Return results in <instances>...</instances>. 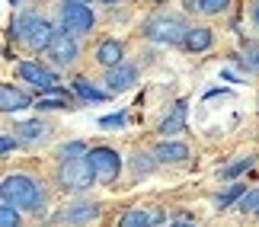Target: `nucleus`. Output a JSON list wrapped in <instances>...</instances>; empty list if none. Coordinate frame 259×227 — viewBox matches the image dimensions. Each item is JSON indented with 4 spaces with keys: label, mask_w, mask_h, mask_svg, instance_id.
<instances>
[{
    "label": "nucleus",
    "mask_w": 259,
    "mask_h": 227,
    "mask_svg": "<svg viewBox=\"0 0 259 227\" xmlns=\"http://www.w3.org/2000/svg\"><path fill=\"white\" fill-rule=\"evenodd\" d=\"M0 195H4V205H10V208H23V211H35V214H42V208H45L42 186L26 173L7 176L4 186H0Z\"/></svg>",
    "instance_id": "obj_1"
},
{
    "label": "nucleus",
    "mask_w": 259,
    "mask_h": 227,
    "mask_svg": "<svg viewBox=\"0 0 259 227\" xmlns=\"http://www.w3.org/2000/svg\"><path fill=\"white\" fill-rule=\"evenodd\" d=\"M144 35L151 38V42H160V45H176V42H186V35H189V29L183 19H176V16H151L144 23Z\"/></svg>",
    "instance_id": "obj_2"
},
{
    "label": "nucleus",
    "mask_w": 259,
    "mask_h": 227,
    "mask_svg": "<svg viewBox=\"0 0 259 227\" xmlns=\"http://www.w3.org/2000/svg\"><path fill=\"white\" fill-rule=\"evenodd\" d=\"M93 179H96V173H93L90 157H83V160H61V166H58V183H61V189L83 192V189L93 186Z\"/></svg>",
    "instance_id": "obj_3"
},
{
    "label": "nucleus",
    "mask_w": 259,
    "mask_h": 227,
    "mask_svg": "<svg viewBox=\"0 0 259 227\" xmlns=\"http://www.w3.org/2000/svg\"><path fill=\"white\" fill-rule=\"evenodd\" d=\"M61 23L71 35H83L93 29L96 19H93V10L83 7V0H64L61 4Z\"/></svg>",
    "instance_id": "obj_4"
},
{
    "label": "nucleus",
    "mask_w": 259,
    "mask_h": 227,
    "mask_svg": "<svg viewBox=\"0 0 259 227\" xmlns=\"http://www.w3.org/2000/svg\"><path fill=\"white\" fill-rule=\"evenodd\" d=\"M90 163H93V173L99 183H112L118 170H122V160H118L115 151H109V147H93L90 151Z\"/></svg>",
    "instance_id": "obj_5"
},
{
    "label": "nucleus",
    "mask_w": 259,
    "mask_h": 227,
    "mask_svg": "<svg viewBox=\"0 0 259 227\" xmlns=\"http://www.w3.org/2000/svg\"><path fill=\"white\" fill-rule=\"evenodd\" d=\"M48 58H52L58 67H67V64L77 61V42L67 29H55V38H52V45H48Z\"/></svg>",
    "instance_id": "obj_6"
},
{
    "label": "nucleus",
    "mask_w": 259,
    "mask_h": 227,
    "mask_svg": "<svg viewBox=\"0 0 259 227\" xmlns=\"http://www.w3.org/2000/svg\"><path fill=\"white\" fill-rule=\"evenodd\" d=\"M96 214H99V205H96V202H74V205H67V208H61V214H55V224L74 227V224L93 221Z\"/></svg>",
    "instance_id": "obj_7"
},
{
    "label": "nucleus",
    "mask_w": 259,
    "mask_h": 227,
    "mask_svg": "<svg viewBox=\"0 0 259 227\" xmlns=\"http://www.w3.org/2000/svg\"><path fill=\"white\" fill-rule=\"evenodd\" d=\"M52 38H55V29H52V23L48 19H42V16H32V23H29V29H26V38L23 42L29 45V48H35V52H48V45H52Z\"/></svg>",
    "instance_id": "obj_8"
},
{
    "label": "nucleus",
    "mask_w": 259,
    "mask_h": 227,
    "mask_svg": "<svg viewBox=\"0 0 259 227\" xmlns=\"http://www.w3.org/2000/svg\"><path fill=\"white\" fill-rule=\"evenodd\" d=\"M19 71V77H23V80H29L32 86H38V90H52V86H58V80H55V74L48 71V67H42V64H35V61H23L16 67Z\"/></svg>",
    "instance_id": "obj_9"
},
{
    "label": "nucleus",
    "mask_w": 259,
    "mask_h": 227,
    "mask_svg": "<svg viewBox=\"0 0 259 227\" xmlns=\"http://www.w3.org/2000/svg\"><path fill=\"white\" fill-rule=\"evenodd\" d=\"M138 83V67L135 64H118L112 67V71L106 74V86H109V93H125V90H132V86Z\"/></svg>",
    "instance_id": "obj_10"
},
{
    "label": "nucleus",
    "mask_w": 259,
    "mask_h": 227,
    "mask_svg": "<svg viewBox=\"0 0 259 227\" xmlns=\"http://www.w3.org/2000/svg\"><path fill=\"white\" fill-rule=\"evenodd\" d=\"M154 224H163L160 208H135V211H125V218L118 221V227H154Z\"/></svg>",
    "instance_id": "obj_11"
},
{
    "label": "nucleus",
    "mask_w": 259,
    "mask_h": 227,
    "mask_svg": "<svg viewBox=\"0 0 259 227\" xmlns=\"http://www.w3.org/2000/svg\"><path fill=\"white\" fill-rule=\"evenodd\" d=\"M16 141L23 144H38L48 138V125H42V118H29V122H16Z\"/></svg>",
    "instance_id": "obj_12"
},
{
    "label": "nucleus",
    "mask_w": 259,
    "mask_h": 227,
    "mask_svg": "<svg viewBox=\"0 0 259 227\" xmlns=\"http://www.w3.org/2000/svg\"><path fill=\"white\" fill-rule=\"evenodd\" d=\"M122 55H125V48H122L118 38H106V42H99V48H96V61L103 67H109V71L122 64Z\"/></svg>",
    "instance_id": "obj_13"
},
{
    "label": "nucleus",
    "mask_w": 259,
    "mask_h": 227,
    "mask_svg": "<svg viewBox=\"0 0 259 227\" xmlns=\"http://www.w3.org/2000/svg\"><path fill=\"white\" fill-rule=\"evenodd\" d=\"M0 109H4V112L29 109V96L23 90H16L13 83H0Z\"/></svg>",
    "instance_id": "obj_14"
},
{
    "label": "nucleus",
    "mask_w": 259,
    "mask_h": 227,
    "mask_svg": "<svg viewBox=\"0 0 259 227\" xmlns=\"http://www.w3.org/2000/svg\"><path fill=\"white\" fill-rule=\"evenodd\" d=\"M154 157L160 163H183V160H189V147L179 141H163L154 147Z\"/></svg>",
    "instance_id": "obj_15"
},
{
    "label": "nucleus",
    "mask_w": 259,
    "mask_h": 227,
    "mask_svg": "<svg viewBox=\"0 0 259 227\" xmlns=\"http://www.w3.org/2000/svg\"><path fill=\"white\" fill-rule=\"evenodd\" d=\"M186 112H189L186 109V100H179L170 109V115L160 122V134H179V131H183V128H186Z\"/></svg>",
    "instance_id": "obj_16"
},
{
    "label": "nucleus",
    "mask_w": 259,
    "mask_h": 227,
    "mask_svg": "<svg viewBox=\"0 0 259 227\" xmlns=\"http://www.w3.org/2000/svg\"><path fill=\"white\" fill-rule=\"evenodd\" d=\"M214 42V35H211V29H205V26H195V29H189V35H186V48L189 52H205V48H211Z\"/></svg>",
    "instance_id": "obj_17"
},
{
    "label": "nucleus",
    "mask_w": 259,
    "mask_h": 227,
    "mask_svg": "<svg viewBox=\"0 0 259 227\" xmlns=\"http://www.w3.org/2000/svg\"><path fill=\"white\" fill-rule=\"evenodd\" d=\"M74 90H77V96H80V100H87V103H103V100H106V93L96 90V86L90 83V80H83V77H77V80H74Z\"/></svg>",
    "instance_id": "obj_18"
},
{
    "label": "nucleus",
    "mask_w": 259,
    "mask_h": 227,
    "mask_svg": "<svg viewBox=\"0 0 259 227\" xmlns=\"http://www.w3.org/2000/svg\"><path fill=\"white\" fill-rule=\"evenodd\" d=\"M250 166H253V157H237L234 163H227V166H221V170H218V179H234V176L246 173Z\"/></svg>",
    "instance_id": "obj_19"
},
{
    "label": "nucleus",
    "mask_w": 259,
    "mask_h": 227,
    "mask_svg": "<svg viewBox=\"0 0 259 227\" xmlns=\"http://www.w3.org/2000/svg\"><path fill=\"white\" fill-rule=\"evenodd\" d=\"M243 195H246V186L243 183H234V186H227V189L221 192V195H218V208H231V205L237 202V199H243Z\"/></svg>",
    "instance_id": "obj_20"
},
{
    "label": "nucleus",
    "mask_w": 259,
    "mask_h": 227,
    "mask_svg": "<svg viewBox=\"0 0 259 227\" xmlns=\"http://www.w3.org/2000/svg\"><path fill=\"white\" fill-rule=\"evenodd\" d=\"M61 157L64 160H83V157H90V151H87L83 141H71V144L61 147Z\"/></svg>",
    "instance_id": "obj_21"
},
{
    "label": "nucleus",
    "mask_w": 259,
    "mask_h": 227,
    "mask_svg": "<svg viewBox=\"0 0 259 227\" xmlns=\"http://www.w3.org/2000/svg\"><path fill=\"white\" fill-rule=\"evenodd\" d=\"M240 61L246 64V71H259V45L256 42L243 45V58H240Z\"/></svg>",
    "instance_id": "obj_22"
},
{
    "label": "nucleus",
    "mask_w": 259,
    "mask_h": 227,
    "mask_svg": "<svg viewBox=\"0 0 259 227\" xmlns=\"http://www.w3.org/2000/svg\"><path fill=\"white\" fill-rule=\"evenodd\" d=\"M0 227H19L16 208H10V205H4V208H0Z\"/></svg>",
    "instance_id": "obj_23"
},
{
    "label": "nucleus",
    "mask_w": 259,
    "mask_h": 227,
    "mask_svg": "<svg viewBox=\"0 0 259 227\" xmlns=\"http://www.w3.org/2000/svg\"><path fill=\"white\" fill-rule=\"evenodd\" d=\"M227 4L231 0H198V10L202 13H221V10H227Z\"/></svg>",
    "instance_id": "obj_24"
},
{
    "label": "nucleus",
    "mask_w": 259,
    "mask_h": 227,
    "mask_svg": "<svg viewBox=\"0 0 259 227\" xmlns=\"http://www.w3.org/2000/svg\"><path fill=\"white\" fill-rule=\"evenodd\" d=\"M259 208V192H246L240 202H237V211H256Z\"/></svg>",
    "instance_id": "obj_25"
},
{
    "label": "nucleus",
    "mask_w": 259,
    "mask_h": 227,
    "mask_svg": "<svg viewBox=\"0 0 259 227\" xmlns=\"http://www.w3.org/2000/svg\"><path fill=\"white\" fill-rule=\"evenodd\" d=\"M151 170H154V157L151 154H138L135 157V173L141 176V173H151Z\"/></svg>",
    "instance_id": "obj_26"
},
{
    "label": "nucleus",
    "mask_w": 259,
    "mask_h": 227,
    "mask_svg": "<svg viewBox=\"0 0 259 227\" xmlns=\"http://www.w3.org/2000/svg\"><path fill=\"white\" fill-rule=\"evenodd\" d=\"M125 122H128V115H125V112H118V115H106V118H99V125H103V128H115V125H118V128H122Z\"/></svg>",
    "instance_id": "obj_27"
},
{
    "label": "nucleus",
    "mask_w": 259,
    "mask_h": 227,
    "mask_svg": "<svg viewBox=\"0 0 259 227\" xmlns=\"http://www.w3.org/2000/svg\"><path fill=\"white\" fill-rule=\"evenodd\" d=\"M38 109H71L67 100H38Z\"/></svg>",
    "instance_id": "obj_28"
},
{
    "label": "nucleus",
    "mask_w": 259,
    "mask_h": 227,
    "mask_svg": "<svg viewBox=\"0 0 259 227\" xmlns=\"http://www.w3.org/2000/svg\"><path fill=\"white\" fill-rule=\"evenodd\" d=\"M0 151H4V154H10V151H13V138H10V134H4V138H0Z\"/></svg>",
    "instance_id": "obj_29"
},
{
    "label": "nucleus",
    "mask_w": 259,
    "mask_h": 227,
    "mask_svg": "<svg viewBox=\"0 0 259 227\" xmlns=\"http://www.w3.org/2000/svg\"><path fill=\"white\" fill-rule=\"evenodd\" d=\"M253 19H256V26H259V4H253Z\"/></svg>",
    "instance_id": "obj_30"
},
{
    "label": "nucleus",
    "mask_w": 259,
    "mask_h": 227,
    "mask_svg": "<svg viewBox=\"0 0 259 227\" xmlns=\"http://www.w3.org/2000/svg\"><path fill=\"white\" fill-rule=\"evenodd\" d=\"M170 227H195V224H189V221H179V224H170Z\"/></svg>",
    "instance_id": "obj_31"
},
{
    "label": "nucleus",
    "mask_w": 259,
    "mask_h": 227,
    "mask_svg": "<svg viewBox=\"0 0 259 227\" xmlns=\"http://www.w3.org/2000/svg\"><path fill=\"white\" fill-rule=\"evenodd\" d=\"M10 4H13V7H19V0H10Z\"/></svg>",
    "instance_id": "obj_32"
},
{
    "label": "nucleus",
    "mask_w": 259,
    "mask_h": 227,
    "mask_svg": "<svg viewBox=\"0 0 259 227\" xmlns=\"http://www.w3.org/2000/svg\"><path fill=\"white\" fill-rule=\"evenodd\" d=\"M256 214H259V208H256Z\"/></svg>",
    "instance_id": "obj_33"
}]
</instances>
